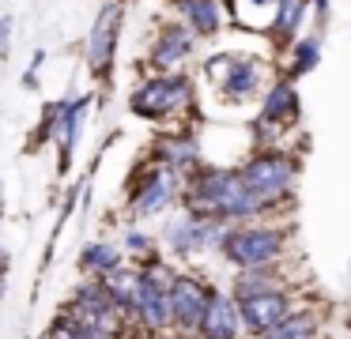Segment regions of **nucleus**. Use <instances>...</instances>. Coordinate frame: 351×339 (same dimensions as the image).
Wrapping results in <instances>:
<instances>
[{
  "instance_id": "1",
  "label": "nucleus",
  "mask_w": 351,
  "mask_h": 339,
  "mask_svg": "<svg viewBox=\"0 0 351 339\" xmlns=\"http://www.w3.org/2000/svg\"><path fill=\"white\" fill-rule=\"evenodd\" d=\"M268 203L253 196L242 185L238 170H200L185 188V211L197 218H215V223H238V218L261 215Z\"/></svg>"
},
{
  "instance_id": "2",
  "label": "nucleus",
  "mask_w": 351,
  "mask_h": 339,
  "mask_svg": "<svg viewBox=\"0 0 351 339\" xmlns=\"http://www.w3.org/2000/svg\"><path fill=\"white\" fill-rule=\"evenodd\" d=\"M283 245H287V238H283V230H276V226H230L219 241L223 256H227L238 271H253V268L276 264L283 256Z\"/></svg>"
},
{
  "instance_id": "3",
  "label": "nucleus",
  "mask_w": 351,
  "mask_h": 339,
  "mask_svg": "<svg viewBox=\"0 0 351 339\" xmlns=\"http://www.w3.org/2000/svg\"><path fill=\"white\" fill-rule=\"evenodd\" d=\"M64 316H69V321H76V324H84V328L106 331V336L117 339L121 321H125V309L117 305V301L110 298L106 290H102V283H84V286H80V290L69 298Z\"/></svg>"
},
{
  "instance_id": "4",
  "label": "nucleus",
  "mask_w": 351,
  "mask_h": 339,
  "mask_svg": "<svg viewBox=\"0 0 351 339\" xmlns=\"http://www.w3.org/2000/svg\"><path fill=\"white\" fill-rule=\"evenodd\" d=\"M238 177H242V185L250 188L253 196H261V200L272 208V200H280L291 188V181H295V162H291L287 155L265 151V155L250 158V162L238 170Z\"/></svg>"
},
{
  "instance_id": "5",
  "label": "nucleus",
  "mask_w": 351,
  "mask_h": 339,
  "mask_svg": "<svg viewBox=\"0 0 351 339\" xmlns=\"http://www.w3.org/2000/svg\"><path fill=\"white\" fill-rule=\"evenodd\" d=\"M185 102H189V79L185 75H159V79L144 83L132 95V110L140 117H152V121L185 110Z\"/></svg>"
},
{
  "instance_id": "6",
  "label": "nucleus",
  "mask_w": 351,
  "mask_h": 339,
  "mask_svg": "<svg viewBox=\"0 0 351 339\" xmlns=\"http://www.w3.org/2000/svg\"><path fill=\"white\" fill-rule=\"evenodd\" d=\"M208 75H215V83H219L223 98H230V102H242V98H250L253 90L261 87V64L257 60H238V57H212L204 64Z\"/></svg>"
},
{
  "instance_id": "7",
  "label": "nucleus",
  "mask_w": 351,
  "mask_h": 339,
  "mask_svg": "<svg viewBox=\"0 0 351 339\" xmlns=\"http://www.w3.org/2000/svg\"><path fill=\"white\" fill-rule=\"evenodd\" d=\"M208 298H212V290L200 279L174 275V283H170V324H178L182 331H197L200 316L208 309Z\"/></svg>"
},
{
  "instance_id": "8",
  "label": "nucleus",
  "mask_w": 351,
  "mask_h": 339,
  "mask_svg": "<svg viewBox=\"0 0 351 339\" xmlns=\"http://www.w3.org/2000/svg\"><path fill=\"white\" fill-rule=\"evenodd\" d=\"M234 305H238V321H242L253 336H265L268 328H276V324L291 313V298L280 286H276V290H265V294H253V298H242V301H234Z\"/></svg>"
},
{
  "instance_id": "9",
  "label": "nucleus",
  "mask_w": 351,
  "mask_h": 339,
  "mask_svg": "<svg viewBox=\"0 0 351 339\" xmlns=\"http://www.w3.org/2000/svg\"><path fill=\"white\" fill-rule=\"evenodd\" d=\"M223 234H227V230H223V223H215V218H197V215H189V211H185L178 223L167 226L170 249H174V253H182V256L204 253L208 245H219Z\"/></svg>"
},
{
  "instance_id": "10",
  "label": "nucleus",
  "mask_w": 351,
  "mask_h": 339,
  "mask_svg": "<svg viewBox=\"0 0 351 339\" xmlns=\"http://www.w3.org/2000/svg\"><path fill=\"white\" fill-rule=\"evenodd\" d=\"M238 324H242L238 321V305L230 298H223V294L212 290L208 309H204V316H200V324H197L200 339H234Z\"/></svg>"
},
{
  "instance_id": "11",
  "label": "nucleus",
  "mask_w": 351,
  "mask_h": 339,
  "mask_svg": "<svg viewBox=\"0 0 351 339\" xmlns=\"http://www.w3.org/2000/svg\"><path fill=\"white\" fill-rule=\"evenodd\" d=\"M174 192H178V173L162 166V170H155L152 177L144 181L140 192H132V211H136V215H155V211H162L174 200Z\"/></svg>"
},
{
  "instance_id": "12",
  "label": "nucleus",
  "mask_w": 351,
  "mask_h": 339,
  "mask_svg": "<svg viewBox=\"0 0 351 339\" xmlns=\"http://www.w3.org/2000/svg\"><path fill=\"white\" fill-rule=\"evenodd\" d=\"M189 53H193V30L182 27V23H170V27L159 30V38L152 45V64L155 68H178Z\"/></svg>"
},
{
  "instance_id": "13",
  "label": "nucleus",
  "mask_w": 351,
  "mask_h": 339,
  "mask_svg": "<svg viewBox=\"0 0 351 339\" xmlns=\"http://www.w3.org/2000/svg\"><path fill=\"white\" fill-rule=\"evenodd\" d=\"M114 38H117V8H106L102 19L95 23V30H91V42H87V64H91L99 75L110 68V57H114Z\"/></svg>"
},
{
  "instance_id": "14",
  "label": "nucleus",
  "mask_w": 351,
  "mask_h": 339,
  "mask_svg": "<svg viewBox=\"0 0 351 339\" xmlns=\"http://www.w3.org/2000/svg\"><path fill=\"white\" fill-rule=\"evenodd\" d=\"M99 283H102V290H106L110 298H114L117 305L125 309V313H132V301H136V290H140V271H136V268H129V264H117V268L106 271Z\"/></svg>"
},
{
  "instance_id": "15",
  "label": "nucleus",
  "mask_w": 351,
  "mask_h": 339,
  "mask_svg": "<svg viewBox=\"0 0 351 339\" xmlns=\"http://www.w3.org/2000/svg\"><path fill=\"white\" fill-rule=\"evenodd\" d=\"M178 12L189 19L193 34H215L219 30V4L215 0H178Z\"/></svg>"
},
{
  "instance_id": "16",
  "label": "nucleus",
  "mask_w": 351,
  "mask_h": 339,
  "mask_svg": "<svg viewBox=\"0 0 351 339\" xmlns=\"http://www.w3.org/2000/svg\"><path fill=\"white\" fill-rule=\"evenodd\" d=\"M302 12H306V0H276V15H272V34L280 38H295L298 23H302Z\"/></svg>"
},
{
  "instance_id": "17",
  "label": "nucleus",
  "mask_w": 351,
  "mask_h": 339,
  "mask_svg": "<svg viewBox=\"0 0 351 339\" xmlns=\"http://www.w3.org/2000/svg\"><path fill=\"white\" fill-rule=\"evenodd\" d=\"M317 324H313V313H287L276 328H268L261 339H313Z\"/></svg>"
},
{
  "instance_id": "18",
  "label": "nucleus",
  "mask_w": 351,
  "mask_h": 339,
  "mask_svg": "<svg viewBox=\"0 0 351 339\" xmlns=\"http://www.w3.org/2000/svg\"><path fill=\"white\" fill-rule=\"evenodd\" d=\"M80 264H84V271H91V275H106V271H114L117 264H121V249L117 245H87L84 256H80Z\"/></svg>"
},
{
  "instance_id": "19",
  "label": "nucleus",
  "mask_w": 351,
  "mask_h": 339,
  "mask_svg": "<svg viewBox=\"0 0 351 339\" xmlns=\"http://www.w3.org/2000/svg\"><path fill=\"white\" fill-rule=\"evenodd\" d=\"M298 113V98H295V90L287 87V83H276L272 90H268V98H265V121H280V117H295Z\"/></svg>"
},
{
  "instance_id": "20",
  "label": "nucleus",
  "mask_w": 351,
  "mask_h": 339,
  "mask_svg": "<svg viewBox=\"0 0 351 339\" xmlns=\"http://www.w3.org/2000/svg\"><path fill=\"white\" fill-rule=\"evenodd\" d=\"M159 158H162V166H167V170H182V166L197 162V147H193V140L170 136V140L159 147Z\"/></svg>"
},
{
  "instance_id": "21",
  "label": "nucleus",
  "mask_w": 351,
  "mask_h": 339,
  "mask_svg": "<svg viewBox=\"0 0 351 339\" xmlns=\"http://www.w3.org/2000/svg\"><path fill=\"white\" fill-rule=\"evenodd\" d=\"M276 290V279L268 268H253V271H238V283H234V301L253 298V294H265Z\"/></svg>"
},
{
  "instance_id": "22",
  "label": "nucleus",
  "mask_w": 351,
  "mask_h": 339,
  "mask_svg": "<svg viewBox=\"0 0 351 339\" xmlns=\"http://www.w3.org/2000/svg\"><path fill=\"white\" fill-rule=\"evenodd\" d=\"M317 38H302L298 42V49H295V64H291V72L295 75H302V72H310L313 64H317Z\"/></svg>"
},
{
  "instance_id": "23",
  "label": "nucleus",
  "mask_w": 351,
  "mask_h": 339,
  "mask_svg": "<svg viewBox=\"0 0 351 339\" xmlns=\"http://www.w3.org/2000/svg\"><path fill=\"white\" fill-rule=\"evenodd\" d=\"M125 245H129V249H152V241H147L144 234H129V238H125Z\"/></svg>"
},
{
  "instance_id": "24",
  "label": "nucleus",
  "mask_w": 351,
  "mask_h": 339,
  "mask_svg": "<svg viewBox=\"0 0 351 339\" xmlns=\"http://www.w3.org/2000/svg\"><path fill=\"white\" fill-rule=\"evenodd\" d=\"M8 27H12V23H8V19L0 23V49H4V45H8V42H4V38H8Z\"/></svg>"
},
{
  "instance_id": "25",
  "label": "nucleus",
  "mask_w": 351,
  "mask_h": 339,
  "mask_svg": "<svg viewBox=\"0 0 351 339\" xmlns=\"http://www.w3.org/2000/svg\"><path fill=\"white\" fill-rule=\"evenodd\" d=\"M4 268H8V256L0 253V275H4Z\"/></svg>"
},
{
  "instance_id": "26",
  "label": "nucleus",
  "mask_w": 351,
  "mask_h": 339,
  "mask_svg": "<svg viewBox=\"0 0 351 339\" xmlns=\"http://www.w3.org/2000/svg\"><path fill=\"white\" fill-rule=\"evenodd\" d=\"M0 294H4V286H0Z\"/></svg>"
}]
</instances>
